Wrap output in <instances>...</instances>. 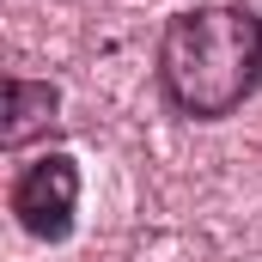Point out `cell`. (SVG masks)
<instances>
[{"mask_svg":"<svg viewBox=\"0 0 262 262\" xmlns=\"http://www.w3.org/2000/svg\"><path fill=\"white\" fill-rule=\"evenodd\" d=\"M159 79L183 116H232L262 79V12L238 0L183 6L159 37Z\"/></svg>","mask_w":262,"mask_h":262,"instance_id":"obj_1","label":"cell"},{"mask_svg":"<svg viewBox=\"0 0 262 262\" xmlns=\"http://www.w3.org/2000/svg\"><path fill=\"white\" fill-rule=\"evenodd\" d=\"M6 201H12V213H18V226L31 238L61 244L73 232V213H79V165L67 152H43L37 165H25L12 177V195Z\"/></svg>","mask_w":262,"mask_h":262,"instance_id":"obj_2","label":"cell"},{"mask_svg":"<svg viewBox=\"0 0 262 262\" xmlns=\"http://www.w3.org/2000/svg\"><path fill=\"white\" fill-rule=\"evenodd\" d=\"M61 92L49 85V79H25V73H12L6 79V146L18 152L31 134H43V128H55L61 116Z\"/></svg>","mask_w":262,"mask_h":262,"instance_id":"obj_3","label":"cell"}]
</instances>
